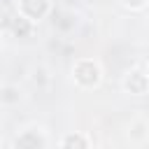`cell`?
I'll return each mask as SVG.
<instances>
[{"instance_id":"obj_3","label":"cell","mask_w":149,"mask_h":149,"mask_svg":"<svg viewBox=\"0 0 149 149\" xmlns=\"http://www.w3.org/2000/svg\"><path fill=\"white\" fill-rule=\"evenodd\" d=\"M14 149H47V135L37 126H28L16 133Z\"/></svg>"},{"instance_id":"obj_6","label":"cell","mask_w":149,"mask_h":149,"mask_svg":"<svg viewBox=\"0 0 149 149\" xmlns=\"http://www.w3.org/2000/svg\"><path fill=\"white\" fill-rule=\"evenodd\" d=\"M5 30H9L14 37L23 40V37H30V35L35 33V23H30L28 19H23L21 14H16V12H14V16L5 21Z\"/></svg>"},{"instance_id":"obj_13","label":"cell","mask_w":149,"mask_h":149,"mask_svg":"<svg viewBox=\"0 0 149 149\" xmlns=\"http://www.w3.org/2000/svg\"><path fill=\"white\" fill-rule=\"evenodd\" d=\"M147 12H149V7H147Z\"/></svg>"},{"instance_id":"obj_10","label":"cell","mask_w":149,"mask_h":149,"mask_svg":"<svg viewBox=\"0 0 149 149\" xmlns=\"http://www.w3.org/2000/svg\"><path fill=\"white\" fill-rule=\"evenodd\" d=\"M33 81H35L37 86H40L42 81H49V74H47V70H44V68H35V70H33Z\"/></svg>"},{"instance_id":"obj_5","label":"cell","mask_w":149,"mask_h":149,"mask_svg":"<svg viewBox=\"0 0 149 149\" xmlns=\"http://www.w3.org/2000/svg\"><path fill=\"white\" fill-rule=\"evenodd\" d=\"M126 135H128V140L133 144H144L149 140V119L142 116V114L133 116L130 123H128V128H126Z\"/></svg>"},{"instance_id":"obj_11","label":"cell","mask_w":149,"mask_h":149,"mask_svg":"<svg viewBox=\"0 0 149 149\" xmlns=\"http://www.w3.org/2000/svg\"><path fill=\"white\" fill-rule=\"evenodd\" d=\"M84 2H86V5H95L98 0H84Z\"/></svg>"},{"instance_id":"obj_7","label":"cell","mask_w":149,"mask_h":149,"mask_svg":"<svg viewBox=\"0 0 149 149\" xmlns=\"http://www.w3.org/2000/svg\"><path fill=\"white\" fill-rule=\"evenodd\" d=\"M58 149H91V140L86 133H79V130H72V133H65L58 142Z\"/></svg>"},{"instance_id":"obj_9","label":"cell","mask_w":149,"mask_h":149,"mask_svg":"<svg viewBox=\"0 0 149 149\" xmlns=\"http://www.w3.org/2000/svg\"><path fill=\"white\" fill-rule=\"evenodd\" d=\"M119 2L130 12H142V9L149 7V0H119Z\"/></svg>"},{"instance_id":"obj_1","label":"cell","mask_w":149,"mask_h":149,"mask_svg":"<svg viewBox=\"0 0 149 149\" xmlns=\"http://www.w3.org/2000/svg\"><path fill=\"white\" fill-rule=\"evenodd\" d=\"M70 74H72V81L84 91L98 88L100 81H102V68L95 58H77L72 63Z\"/></svg>"},{"instance_id":"obj_4","label":"cell","mask_w":149,"mask_h":149,"mask_svg":"<svg viewBox=\"0 0 149 149\" xmlns=\"http://www.w3.org/2000/svg\"><path fill=\"white\" fill-rule=\"evenodd\" d=\"M121 88L126 93H130V95H147L149 93V74H147V70H137V68L128 70L123 74V79H121Z\"/></svg>"},{"instance_id":"obj_2","label":"cell","mask_w":149,"mask_h":149,"mask_svg":"<svg viewBox=\"0 0 149 149\" xmlns=\"http://www.w3.org/2000/svg\"><path fill=\"white\" fill-rule=\"evenodd\" d=\"M14 12L37 26L40 21H44L54 12V5H51V0H16L14 2Z\"/></svg>"},{"instance_id":"obj_12","label":"cell","mask_w":149,"mask_h":149,"mask_svg":"<svg viewBox=\"0 0 149 149\" xmlns=\"http://www.w3.org/2000/svg\"><path fill=\"white\" fill-rule=\"evenodd\" d=\"M147 74H149V63H147Z\"/></svg>"},{"instance_id":"obj_8","label":"cell","mask_w":149,"mask_h":149,"mask_svg":"<svg viewBox=\"0 0 149 149\" xmlns=\"http://www.w3.org/2000/svg\"><path fill=\"white\" fill-rule=\"evenodd\" d=\"M23 98V91L19 88V84H5L0 88V102L2 107H16Z\"/></svg>"}]
</instances>
